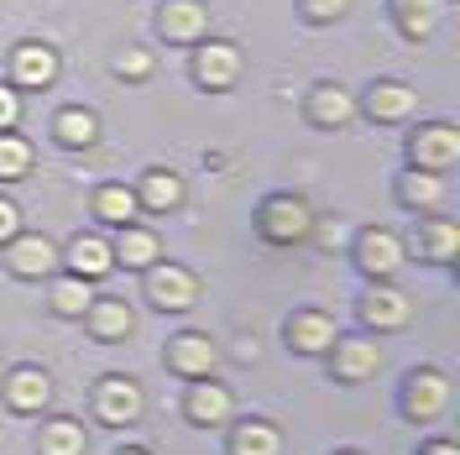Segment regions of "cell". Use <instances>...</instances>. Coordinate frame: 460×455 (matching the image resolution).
Returning <instances> with one entry per match:
<instances>
[{"mask_svg": "<svg viewBox=\"0 0 460 455\" xmlns=\"http://www.w3.org/2000/svg\"><path fill=\"white\" fill-rule=\"evenodd\" d=\"M31 168V142L16 131H0V178H22Z\"/></svg>", "mask_w": 460, "mask_h": 455, "instance_id": "obj_31", "label": "cell"}, {"mask_svg": "<svg viewBox=\"0 0 460 455\" xmlns=\"http://www.w3.org/2000/svg\"><path fill=\"white\" fill-rule=\"evenodd\" d=\"M89 330H94V341H126L131 335V309H126V299H94L89 304Z\"/></svg>", "mask_w": 460, "mask_h": 455, "instance_id": "obj_18", "label": "cell"}, {"mask_svg": "<svg viewBox=\"0 0 460 455\" xmlns=\"http://www.w3.org/2000/svg\"><path fill=\"white\" fill-rule=\"evenodd\" d=\"M345 455H356V451H345Z\"/></svg>", "mask_w": 460, "mask_h": 455, "instance_id": "obj_38", "label": "cell"}, {"mask_svg": "<svg viewBox=\"0 0 460 455\" xmlns=\"http://www.w3.org/2000/svg\"><path fill=\"white\" fill-rule=\"evenodd\" d=\"M398 194L408 204H413V210H434V204L445 200V178H439V173H408V178H402L398 183Z\"/></svg>", "mask_w": 460, "mask_h": 455, "instance_id": "obj_26", "label": "cell"}, {"mask_svg": "<svg viewBox=\"0 0 460 455\" xmlns=\"http://www.w3.org/2000/svg\"><path fill=\"white\" fill-rule=\"evenodd\" d=\"M424 455H460V445H450V440H434V445H429Z\"/></svg>", "mask_w": 460, "mask_h": 455, "instance_id": "obj_36", "label": "cell"}, {"mask_svg": "<svg viewBox=\"0 0 460 455\" xmlns=\"http://www.w3.org/2000/svg\"><path fill=\"white\" fill-rule=\"evenodd\" d=\"M146 299H152L157 309H194L199 283H194V272L178 267V262H152V267H146Z\"/></svg>", "mask_w": 460, "mask_h": 455, "instance_id": "obj_2", "label": "cell"}, {"mask_svg": "<svg viewBox=\"0 0 460 455\" xmlns=\"http://www.w3.org/2000/svg\"><path fill=\"white\" fill-rule=\"evenodd\" d=\"M356 262H361V272L376 278V283H393L402 267V241L393 230H361L356 236Z\"/></svg>", "mask_w": 460, "mask_h": 455, "instance_id": "obj_3", "label": "cell"}, {"mask_svg": "<svg viewBox=\"0 0 460 455\" xmlns=\"http://www.w3.org/2000/svg\"><path fill=\"white\" fill-rule=\"evenodd\" d=\"M439 5H445V0H393L398 27L408 31V37H429L434 22H439Z\"/></svg>", "mask_w": 460, "mask_h": 455, "instance_id": "obj_25", "label": "cell"}, {"mask_svg": "<svg viewBox=\"0 0 460 455\" xmlns=\"http://www.w3.org/2000/svg\"><path fill=\"white\" fill-rule=\"evenodd\" d=\"M345 5H350V0H304V11H309L314 22H335V16H345Z\"/></svg>", "mask_w": 460, "mask_h": 455, "instance_id": "obj_34", "label": "cell"}, {"mask_svg": "<svg viewBox=\"0 0 460 455\" xmlns=\"http://www.w3.org/2000/svg\"><path fill=\"white\" fill-rule=\"evenodd\" d=\"M16 230H22V210H16V204L0 194V246H5V241H11Z\"/></svg>", "mask_w": 460, "mask_h": 455, "instance_id": "obj_32", "label": "cell"}, {"mask_svg": "<svg viewBox=\"0 0 460 455\" xmlns=\"http://www.w3.org/2000/svg\"><path fill=\"white\" fill-rule=\"evenodd\" d=\"M5 262H11V272L16 278H48L58 267V246L48 236H27V230H16L11 241H5Z\"/></svg>", "mask_w": 460, "mask_h": 455, "instance_id": "obj_6", "label": "cell"}, {"mask_svg": "<svg viewBox=\"0 0 460 455\" xmlns=\"http://www.w3.org/2000/svg\"><path fill=\"white\" fill-rule=\"evenodd\" d=\"M309 115H314L319 126H345L350 115H356V100L345 94V89H314V100H309Z\"/></svg>", "mask_w": 460, "mask_h": 455, "instance_id": "obj_24", "label": "cell"}, {"mask_svg": "<svg viewBox=\"0 0 460 455\" xmlns=\"http://www.w3.org/2000/svg\"><path fill=\"white\" fill-rule=\"evenodd\" d=\"M11 74H16V85L22 89H53L58 53L53 48H42V42H27V48H16V58H11Z\"/></svg>", "mask_w": 460, "mask_h": 455, "instance_id": "obj_13", "label": "cell"}, {"mask_svg": "<svg viewBox=\"0 0 460 455\" xmlns=\"http://www.w3.org/2000/svg\"><path fill=\"white\" fill-rule=\"evenodd\" d=\"M419 252L429 256V262H456V252H460V230L450 226V220H439V215H434L429 226H424V241H419Z\"/></svg>", "mask_w": 460, "mask_h": 455, "instance_id": "obj_27", "label": "cell"}, {"mask_svg": "<svg viewBox=\"0 0 460 455\" xmlns=\"http://www.w3.org/2000/svg\"><path fill=\"white\" fill-rule=\"evenodd\" d=\"M142 408H146V398H142V388L131 382V377H105L100 382V393H94V414L105 419V424H137L142 419Z\"/></svg>", "mask_w": 460, "mask_h": 455, "instance_id": "obj_4", "label": "cell"}, {"mask_svg": "<svg viewBox=\"0 0 460 455\" xmlns=\"http://www.w3.org/2000/svg\"><path fill=\"white\" fill-rule=\"evenodd\" d=\"M230 455H283V429L267 419H246L230 434Z\"/></svg>", "mask_w": 460, "mask_h": 455, "instance_id": "obj_19", "label": "cell"}, {"mask_svg": "<svg viewBox=\"0 0 460 455\" xmlns=\"http://www.w3.org/2000/svg\"><path fill=\"white\" fill-rule=\"evenodd\" d=\"M402 403H408V414L419 419V424H429V419H439L445 414V403H450V382H445V371H413L408 377V393H402Z\"/></svg>", "mask_w": 460, "mask_h": 455, "instance_id": "obj_7", "label": "cell"}, {"mask_svg": "<svg viewBox=\"0 0 460 455\" xmlns=\"http://www.w3.org/2000/svg\"><path fill=\"white\" fill-rule=\"evenodd\" d=\"M37 445H42V455H84V424L79 419H48Z\"/></svg>", "mask_w": 460, "mask_h": 455, "instance_id": "obj_23", "label": "cell"}, {"mask_svg": "<svg viewBox=\"0 0 460 455\" xmlns=\"http://www.w3.org/2000/svg\"><path fill=\"white\" fill-rule=\"evenodd\" d=\"M230 388H220V382H194L189 388V398H183V414H189V424H204V429H215V424H226L230 419Z\"/></svg>", "mask_w": 460, "mask_h": 455, "instance_id": "obj_11", "label": "cell"}, {"mask_svg": "<svg viewBox=\"0 0 460 455\" xmlns=\"http://www.w3.org/2000/svg\"><path fill=\"white\" fill-rule=\"evenodd\" d=\"M146 68H152V58H146V53H120V58H115V74H131V79H142Z\"/></svg>", "mask_w": 460, "mask_h": 455, "instance_id": "obj_35", "label": "cell"}, {"mask_svg": "<svg viewBox=\"0 0 460 455\" xmlns=\"http://www.w3.org/2000/svg\"><path fill=\"white\" fill-rule=\"evenodd\" d=\"M63 262H68V272L74 278H105L115 267V252H111V241H100V236H74L68 241V252H63Z\"/></svg>", "mask_w": 460, "mask_h": 455, "instance_id": "obj_12", "label": "cell"}, {"mask_svg": "<svg viewBox=\"0 0 460 455\" xmlns=\"http://www.w3.org/2000/svg\"><path fill=\"white\" fill-rule=\"evenodd\" d=\"M215 361H220V351H215V341H209L204 330H189V335H178V341L168 345V367L183 371V377H209Z\"/></svg>", "mask_w": 460, "mask_h": 455, "instance_id": "obj_10", "label": "cell"}, {"mask_svg": "<svg viewBox=\"0 0 460 455\" xmlns=\"http://www.w3.org/2000/svg\"><path fill=\"white\" fill-rule=\"evenodd\" d=\"M367 111H372L376 120H398V115L413 111V89H402V85H376L372 100H367Z\"/></svg>", "mask_w": 460, "mask_h": 455, "instance_id": "obj_30", "label": "cell"}, {"mask_svg": "<svg viewBox=\"0 0 460 455\" xmlns=\"http://www.w3.org/2000/svg\"><path fill=\"white\" fill-rule=\"evenodd\" d=\"M330 351H335V377L341 382H367L382 367V345L372 335H335Z\"/></svg>", "mask_w": 460, "mask_h": 455, "instance_id": "obj_5", "label": "cell"}, {"mask_svg": "<svg viewBox=\"0 0 460 455\" xmlns=\"http://www.w3.org/2000/svg\"><path fill=\"white\" fill-rule=\"evenodd\" d=\"M137 204L152 210V215H168L183 204V178H172V173H146L142 189H137Z\"/></svg>", "mask_w": 460, "mask_h": 455, "instance_id": "obj_20", "label": "cell"}, {"mask_svg": "<svg viewBox=\"0 0 460 455\" xmlns=\"http://www.w3.org/2000/svg\"><path fill=\"white\" fill-rule=\"evenodd\" d=\"M94 215H100L105 226H131V220L142 215L137 189H126V183H105V189L94 194Z\"/></svg>", "mask_w": 460, "mask_h": 455, "instance_id": "obj_21", "label": "cell"}, {"mask_svg": "<svg viewBox=\"0 0 460 455\" xmlns=\"http://www.w3.org/2000/svg\"><path fill=\"white\" fill-rule=\"evenodd\" d=\"M115 262H126V267H152L157 252H163V241L152 236V230H137V226H120V246H111Z\"/></svg>", "mask_w": 460, "mask_h": 455, "instance_id": "obj_22", "label": "cell"}, {"mask_svg": "<svg viewBox=\"0 0 460 455\" xmlns=\"http://www.w3.org/2000/svg\"><path fill=\"white\" fill-rule=\"evenodd\" d=\"M361 319L372 325V330H398L402 319H408V293L393 283H376L367 299H361Z\"/></svg>", "mask_w": 460, "mask_h": 455, "instance_id": "obj_15", "label": "cell"}, {"mask_svg": "<svg viewBox=\"0 0 460 455\" xmlns=\"http://www.w3.org/2000/svg\"><path fill=\"white\" fill-rule=\"evenodd\" d=\"M163 31H168V42H199L209 31V11L199 0H168L163 5Z\"/></svg>", "mask_w": 460, "mask_h": 455, "instance_id": "obj_16", "label": "cell"}, {"mask_svg": "<svg viewBox=\"0 0 460 455\" xmlns=\"http://www.w3.org/2000/svg\"><path fill=\"white\" fill-rule=\"evenodd\" d=\"M194 74H199L204 89H230L241 74V53L230 42H204L199 58H194Z\"/></svg>", "mask_w": 460, "mask_h": 455, "instance_id": "obj_14", "label": "cell"}, {"mask_svg": "<svg viewBox=\"0 0 460 455\" xmlns=\"http://www.w3.org/2000/svg\"><path fill=\"white\" fill-rule=\"evenodd\" d=\"M53 126H58V142L63 147H89L94 137H100V120H94L89 111H58Z\"/></svg>", "mask_w": 460, "mask_h": 455, "instance_id": "obj_29", "label": "cell"}, {"mask_svg": "<svg viewBox=\"0 0 460 455\" xmlns=\"http://www.w3.org/2000/svg\"><path fill=\"white\" fill-rule=\"evenodd\" d=\"M335 319L330 314H319V309H304V314H293L288 319V345L293 351H304V356H324L330 345H335Z\"/></svg>", "mask_w": 460, "mask_h": 455, "instance_id": "obj_9", "label": "cell"}, {"mask_svg": "<svg viewBox=\"0 0 460 455\" xmlns=\"http://www.w3.org/2000/svg\"><path fill=\"white\" fill-rule=\"evenodd\" d=\"M120 455H146V451H120Z\"/></svg>", "mask_w": 460, "mask_h": 455, "instance_id": "obj_37", "label": "cell"}, {"mask_svg": "<svg viewBox=\"0 0 460 455\" xmlns=\"http://www.w3.org/2000/svg\"><path fill=\"white\" fill-rule=\"evenodd\" d=\"M16 115H22V100H16V89L0 85V131H11V126H16Z\"/></svg>", "mask_w": 460, "mask_h": 455, "instance_id": "obj_33", "label": "cell"}, {"mask_svg": "<svg viewBox=\"0 0 460 455\" xmlns=\"http://www.w3.org/2000/svg\"><path fill=\"white\" fill-rule=\"evenodd\" d=\"M309 230H314V210L298 200V194H272V200L261 204V236H267V241L293 246V241H304Z\"/></svg>", "mask_w": 460, "mask_h": 455, "instance_id": "obj_1", "label": "cell"}, {"mask_svg": "<svg viewBox=\"0 0 460 455\" xmlns=\"http://www.w3.org/2000/svg\"><path fill=\"white\" fill-rule=\"evenodd\" d=\"M5 393H11V408L37 414L42 403L53 398V377H48L42 367H16V371H11V388H5Z\"/></svg>", "mask_w": 460, "mask_h": 455, "instance_id": "obj_17", "label": "cell"}, {"mask_svg": "<svg viewBox=\"0 0 460 455\" xmlns=\"http://www.w3.org/2000/svg\"><path fill=\"white\" fill-rule=\"evenodd\" d=\"M456 157H460V131L456 126H429V131L413 137V163H419L424 173L456 168Z\"/></svg>", "mask_w": 460, "mask_h": 455, "instance_id": "obj_8", "label": "cell"}, {"mask_svg": "<svg viewBox=\"0 0 460 455\" xmlns=\"http://www.w3.org/2000/svg\"><path fill=\"white\" fill-rule=\"evenodd\" d=\"M89 304H94V283H89V278H74V272H68V278L53 283V309L58 314H84Z\"/></svg>", "mask_w": 460, "mask_h": 455, "instance_id": "obj_28", "label": "cell"}]
</instances>
